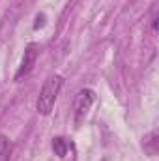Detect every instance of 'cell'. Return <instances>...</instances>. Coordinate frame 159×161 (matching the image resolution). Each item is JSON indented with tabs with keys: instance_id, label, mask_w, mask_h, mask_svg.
<instances>
[{
	"instance_id": "cell-5",
	"label": "cell",
	"mask_w": 159,
	"mask_h": 161,
	"mask_svg": "<svg viewBox=\"0 0 159 161\" xmlns=\"http://www.w3.org/2000/svg\"><path fill=\"white\" fill-rule=\"evenodd\" d=\"M52 150H54V154H56V156L64 158V156L68 154V141H66V139H62V137H56V139L52 141Z\"/></svg>"
},
{
	"instance_id": "cell-1",
	"label": "cell",
	"mask_w": 159,
	"mask_h": 161,
	"mask_svg": "<svg viewBox=\"0 0 159 161\" xmlns=\"http://www.w3.org/2000/svg\"><path fill=\"white\" fill-rule=\"evenodd\" d=\"M62 84H64V79L60 75H49L47 77V80L41 86L40 96H38V103H36L40 114H43V116L51 114V111H52V107L56 103V97L60 94Z\"/></svg>"
},
{
	"instance_id": "cell-4",
	"label": "cell",
	"mask_w": 159,
	"mask_h": 161,
	"mask_svg": "<svg viewBox=\"0 0 159 161\" xmlns=\"http://www.w3.org/2000/svg\"><path fill=\"white\" fill-rule=\"evenodd\" d=\"M11 141L6 137V135H0V161H9L11 158Z\"/></svg>"
},
{
	"instance_id": "cell-3",
	"label": "cell",
	"mask_w": 159,
	"mask_h": 161,
	"mask_svg": "<svg viewBox=\"0 0 159 161\" xmlns=\"http://www.w3.org/2000/svg\"><path fill=\"white\" fill-rule=\"evenodd\" d=\"M40 56V45L38 43H28L26 49H25V56H23V62H21V68L19 71L15 73V80H21L23 77H26L32 69H34V64Z\"/></svg>"
},
{
	"instance_id": "cell-2",
	"label": "cell",
	"mask_w": 159,
	"mask_h": 161,
	"mask_svg": "<svg viewBox=\"0 0 159 161\" xmlns=\"http://www.w3.org/2000/svg\"><path fill=\"white\" fill-rule=\"evenodd\" d=\"M96 101V92L90 90V88H82L77 97H75V103H73V118H75V125H80V122L86 118L90 107L94 105Z\"/></svg>"
}]
</instances>
